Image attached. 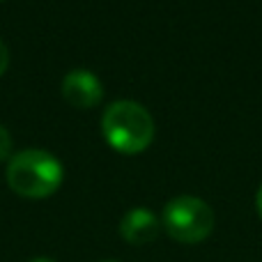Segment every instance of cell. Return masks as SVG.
<instances>
[{
    "label": "cell",
    "mask_w": 262,
    "mask_h": 262,
    "mask_svg": "<svg viewBox=\"0 0 262 262\" xmlns=\"http://www.w3.org/2000/svg\"><path fill=\"white\" fill-rule=\"evenodd\" d=\"M62 163L44 149H23L7 166L9 189L30 200L53 195L62 184Z\"/></svg>",
    "instance_id": "6da1fadb"
},
{
    "label": "cell",
    "mask_w": 262,
    "mask_h": 262,
    "mask_svg": "<svg viewBox=\"0 0 262 262\" xmlns=\"http://www.w3.org/2000/svg\"><path fill=\"white\" fill-rule=\"evenodd\" d=\"M159 230H161V221L154 216V212L145 207H134L129 209L127 214L120 221V235L127 244L134 246H143L149 244L159 237Z\"/></svg>",
    "instance_id": "5b68a950"
},
{
    "label": "cell",
    "mask_w": 262,
    "mask_h": 262,
    "mask_svg": "<svg viewBox=\"0 0 262 262\" xmlns=\"http://www.w3.org/2000/svg\"><path fill=\"white\" fill-rule=\"evenodd\" d=\"M101 131H104L106 143L113 149L122 154H138L152 143L154 120L138 101L120 99L104 111Z\"/></svg>",
    "instance_id": "7a4b0ae2"
},
{
    "label": "cell",
    "mask_w": 262,
    "mask_h": 262,
    "mask_svg": "<svg viewBox=\"0 0 262 262\" xmlns=\"http://www.w3.org/2000/svg\"><path fill=\"white\" fill-rule=\"evenodd\" d=\"M255 209H258V214H260V219H262V184H260V189H258V195H255Z\"/></svg>",
    "instance_id": "ba28073f"
},
{
    "label": "cell",
    "mask_w": 262,
    "mask_h": 262,
    "mask_svg": "<svg viewBox=\"0 0 262 262\" xmlns=\"http://www.w3.org/2000/svg\"><path fill=\"white\" fill-rule=\"evenodd\" d=\"M101 262H113V260H101Z\"/></svg>",
    "instance_id": "30bf717a"
},
{
    "label": "cell",
    "mask_w": 262,
    "mask_h": 262,
    "mask_svg": "<svg viewBox=\"0 0 262 262\" xmlns=\"http://www.w3.org/2000/svg\"><path fill=\"white\" fill-rule=\"evenodd\" d=\"M62 97L69 106L76 108H92L104 99L101 81L88 69H74L62 78Z\"/></svg>",
    "instance_id": "277c9868"
},
{
    "label": "cell",
    "mask_w": 262,
    "mask_h": 262,
    "mask_svg": "<svg viewBox=\"0 0 262 262\" xmlns=\"http://www.w3.org/2000/svg\"><path fill=\"white\" fill-rule=\"evenodd\" d=\"M161 226L175 242L198 244L214 230V212L195 195H177L163 207Z\"/></svg>",
    "instance_id": "3957f363"
},
{
    "label": "cell",
    "mask_w": 262,
    "mask_h": 262,
    "mask_svg": "<svg viewBox=\"0 0 262 262\" xmlns=\"http://www.w3.org/2000/svg\"><path fill=\"white\" fill-rule=\"evenodd\" d=\"M9 152H12V136L0 124V161H5L9 157Z\"/></svg>",
    "instance_id": "8992f818"
},
{
    "label": "cell",
    "mask_w": 262,
    "mask_h": 262,
    "mask_svg": "<svg viewBox=\"0 0 262 262\" xmlns=\"http://www.w3.org/2000/svg\"><path fill=\"white\" fill-rule=\"evenodd\" d=\"M30 262H55V260H51V258H35V260H30Z\"/></svg>",
    "instance_id": "9c48e42d"
},
{
    "label": "cell",
    "mask_w": 262,
    "mask_h": 262,
    "mask_svg": "<svg viewBox=\"0 0 262 262\" xmlns=\"http://www.w3.org/2000/svg\"><path fill=\"white\" fill-rule=\"evenodd\" d=\"M7 67H9V51L5 46V41L0 39V76L7 72Z\"/></svg>",
    "instance_id": "52a82bcc"
}]
</instances>
